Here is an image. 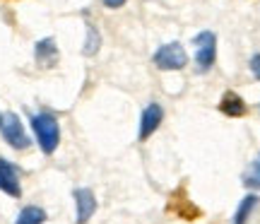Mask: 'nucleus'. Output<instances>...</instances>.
Masks as SVG:
<instances>
[{
  "mask_svg": "<svg viewBox=\"0 0 260 224\" xmlns=\"http://www.w3.org/2000/svg\"><path fill=\"white\" fill-rule=\"evenodd\" d=\"M29 123H31V131L37 135V142L44 154H53L60 145V125H58V118L51 111H39L29 116Z\"/></svg>",
  "mask_w": 260,
  "mask_h": 224,
  "instance_id": "obj_1",
  "label": "nucleus"
},
{
  "mask_svg": "<svg viewBox=\"0 0 260 224\" xmlns=\"http://www.w3.org/2000/svg\"><path fill=\"white\" fill-rule=\"evenodd\" d=\"M193 44H195V70L198 73L212 70L214 60H217V37H214V31L195 34Z\"/></svg>",
  "mask_w": 260,
  "mask_h": 224,
  "instance_id": "obj_2",
  "label": "nucleus"
},
{
  "mask_svg": "<svg viewBox=\"0 0 260 224\" xmlns=\"http://www.w3.org/2000/svg\"><path fill=\"white\" fill-rule=\"evenodd\" d=\"M0 133L12 149H27L31 145L29 135L24 133V123L15 111L3 113V123H0Z\"/></svg>",
  "mask_w": 260,
  "mask_h": 224,
  "instance_id": "obj_3",
  "label": "nucleus"
},
{
  "mask_svg": "<svg viewBox=\"0 0 260 224\" xmlns=\"http://www.w3.org/2000/svg\"><path fill=\"white\" fill-rule=\"evenodd\" d=\"M154 66H157L159 70H183V68L188 66L186 48L181 46L178 41H171V44L159 46L157 53H154Z\"/></svg>",
  "mask_w": 260,
  "mask_h": 224,
  "instance_id": "obj_4",
  "label": "nucleus"
},
{
  "mask_svg": "<svg viewBox=\"0 0 260 224\" xmlns=\"http://www.w3.org/2000/svg\"><path fill=\"white\" fill-rule=\"evenodd\" d=\"M161 121H164V109H161V104L149 102L147 106L142 109V116H140V133H138V138L142 142L147 140V138H152V135L159 131Z\"/></svg>",
  "mask_w": 260,
  "mask_h": 224,
  "instance_id": "obj_5",
  "label": "nucleus"
},
{
  "mask_svg": "<svg viewBox=\"0 0 260 224\" xmlns=\"http://www.w3.org/2000/svg\"><path fill=\"white\" fill-rule=\"evenodd\" d=\"M75 222L87 224L96 212V198L89 188H75Z\"/></svg>",
  "mask_w": 260,
  "mask_h": 224,
  "instance_id": "obj_6",
  "label": "nucleus"
},
{
  "mask_svg": "<svg viewBox=\"0 0 260 224\" xmlns=\"http://www.w3.org/2000/svg\"><path fill=\"white\" fill-rule=\"evenodd\" d=\"M0 190L10 198L22 196V183H19V169L10 159L0 157Z\"/></svg>",
  "mask_w": 260,
  "mask_h": 224,
  "instance_id": "obj_7",
  "label": "nucleus"
},
{
  "mask_svg": "<svg viewBox=\"0 0 260 224\" xmlns=\"http://www.w3.org/2000/svg\"><path fill=\"white\" fill-rule=\"evenodd\" d=\"M34 58L41 68H53L58 63V46H56V39L53 37H46L37 41L34 46Z\"/></svg>",
  "mask_w": 260,
  "mask_h": 224,
  "instance_id": "obj_8",
  "label": "nucleus"
},
{
  "mask_svg": "<svg viewBox=\"0 0 260 224\" xmlns=\"http://www.w3.org/2000/svg\"><path fill=\"white\" fill-rule=\"evenodd\" d=\"M219 111L229 118H241L248 113V106L236 92H224V97L219 99Z\"/></svg>",
  "mask_w": 260,
  "mask_h": 224,
  "instance_id": "obj_9",
  "label": "nucleus"
},
{
  "mask_svg": "<svg viewBox=\"0 0 260 224\" xmlns=\"http://www.w3.org/2000/svg\"><path fill=\"white\" fill-rule=\"evenodd\" d=\"M46 219H48V215H46V210H44V207L27 205V207H22V210H19L15 224H44Z\"/></svg>",
  "mask_w": 260,
  "mask_h": 224,
  "instance_id": "obj_10",
  "label": "nucleus"
},
{
  "mask_svg": "<svg viewBox=\"0 0 260 224\" xmlns=\"http://www.w3.org/2000/svg\"><path fill=\"white\" fill-rule=\"evenodd\" d=\"M258 200H260V198L255 196V193H248V196H243L241 205H239L236 215H234V224H248V219H251V212L255 210Z\"/></svg>",
  "mask_w": 260,
  "mask_h": 224,
  "instance_id": "obj_11",
  "label": "nucleus"
},
{
  "mask_svg": "<svg viewBox=\"0 0 260 224\" xmlns=\"http://www.w3.org/2000/svg\"><path fill=\"white\" fill-rule=\"evenodd\" d=\"M99 48H102V34H99V29L89 22V24H87V39H84L82 53L84 56H96Z\"/></svg>",
  "mask_w": 260,
  "mask_h": 224,
  "instance_id": "obj_12",
  "label": "nucleus"
},
{
  "mask_svg": "<svg viewBox=\"0 0 260 224\" xmlns=\"http://www.w3.org/2000/svg\"><path fill=\"white\" fill-rule=\"evenodd\" d=\"M243 186L253 188V190H260V152L255 154L251 167L246 169V174H243Z\"/></svg>",
  "mask_w": 260,
  "mask_h": 224,
  "instance_id": "obj_13",
  "label": "nucleus"
},
{
  "mask_svg": "<svg viewBox=\"0 0 260 224\" xmlns=\"http://www.w3.org/2000/svg\"><path fill=\"white\" fill-rule=\"evenodd\" d=\"M251 73L255 80H260V53H255V56L251 58Z\"/></svg>",
  "mask_w": 260,
  "mask_h": 224,
  "instance_id": "obj_14",
  "label": "nucleus"
},
{
  "mask_svg": "<svg viewBox=\"0 0 260 224\" xmlns=\"http://www.w3.org/2000/svg\"><path fill=\"white\" fill-rule=\"evenodd\" d=\"M125 3H128V0H104V5L109 10H118V8H123Z\"/></svg>",
  "mask_w": 260,
  "mask_h": 224,
  "instance_id": "obj_15",
  "label": "nucleus"
},
{
  "mask_svg": "<svg viewBox=\"0 0 260 224\" xmlns=\"http://www.w3.org/2000/svg\"><path fill=\"white\" fill-rule=\"evenodd\" d=\"M0 123H3V113H0Z\"/></svg>",
  "mask_w": 260,
  "mask_h": 224,
  "instance_id": "obj_16",
  "label": "nucleus"
}]
</instances>
